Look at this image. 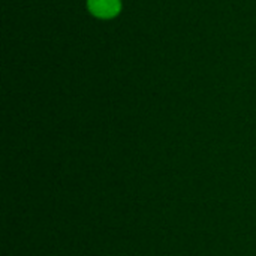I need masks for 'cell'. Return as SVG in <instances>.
<instances>
[{
	"label": "cell",
	"instance_id": "6da1fadb",
	"mask_svg": "<svg viewBox=\"0 0 256 256\" xmlns=\"http://www.w3.org/2000/svg\"><path fill=\"white\" fill-rule=\"evenodd\" d=\"M88 10L102 20H110L118 15L122 9L120 0H87Z\"/></svg>",
	"mask_w": 256,
	"mask_h": 256
}]
</instances>
